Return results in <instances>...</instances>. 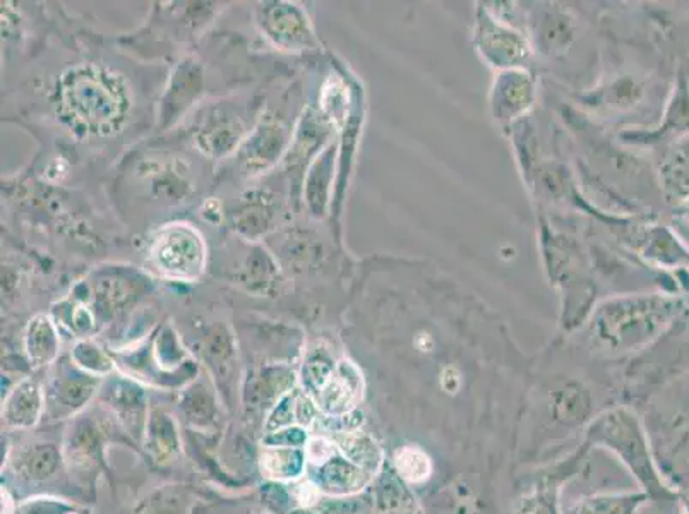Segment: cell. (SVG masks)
<instances>
[{"label": "cell", "instance_id": "obj_1", "mask_svg": "<svg viewBox=\"0 0 689 514\" xmlns=\"http://www.w3.org/2000/svg\"><path fill=\"white\" fill-rule=\"evenodd\" d=\"M315 466V485L328 494H352L362 489L369 479V473L350 462L341 451H335L325 462Z\"/></svg>", "mask_w": 689, "mask_h": 514}, {"label": "cell", "instance_id": "obj_2", "mask_svg": "<svg viewBox=\"0 0 689 514\" xmlns=\"http://www.w3.org/2000/svg\"><path fill=\"white\" fill-rule=\"evenodd\" d=\"M93 393H95V381L84 379V376L58 379L47 397L45 413L50 420L65 419L83 409Z\"/></svg>", "mask_w": 689, "mask_h": 514}, {"label": "cell", "instance_id": "obj_3", "mask_svg": "<svg viewBox=\"0 0 689 514\" xmlns=\"http://www.w3.org/2000/svg\"><path fill=\"white\" fill-rule=\"evenodd\" d=\"M45 397L39 386L31 381L21 382L2 409L4 424L12 429H30L39 424L45 413Z\"/></svg>", "mask_w": 689, "mask_h": 514}, {"label": "cell", "instance_id": "obj_4", "mask_svg": "<svg viewBox=\"0 0 689 514\" xmlns=\"http://www.w3.org/2000/svg\"><path fill=\"white\" fill-rule=\"evenodd\" d=\"M102 434L92 419L78 420L65 441V458L80 472H90L99 463Z\"/></svg>", "mask_w": 689, "mask_h": 514}, {"label": "cell", "instance_id": "obj_5", "mask_svg": "<svg viewBox=\"0 0 689 514\" xmlns=\"http://www.w3.org/2000/svg\"><path fill=\"white\" fill-rule=\"evenodd\" d=\"M144 446L156 463H168L181 450L177 428L165 413L156 412L144 431Z\"/></svg>", "mask_w": 689, "mask_h": 514}, {"label": "cell", "instance_id": "obj_6", "mask_svg": "<svg viewBox=\"0 0 689 514\" xmlns=\"http://www.w3.org/2000/svg\"><path fill=\"white\" fill-rule=\"evenodd\" d=\"M61 454L53 444H33L16 458V472L28 482L45 481L58 470Z\"/></svg>", "mask_w": 689, "mask_h": 514}, {"label": "cell", "instance_id": "obj_7", "mask_svg": "<svg viewBox=\"0 0 689 514\" xmlns=\"http://www.w3.org/2000/svg\"><path fill=\"white\" fill-rule=\"evenodd\" d=\"M307 454L302 448H265L261 469L274 481H296L306 470Z\"/></svg>", "mask_w": 689, "mask_h": 514}, {"label": "cell", "instance_id": "obj_8", "mask_svg": "<svg viewBox=\"0 0 689 514\" xmlns=\"http://www.w3.org/2000/svg\"><path fill=\"white\" fill-rule=\"evenodd\" d=\"M114 412L117 413L119 422L124 425L125 431L130 432L134 439L144 435V397L140 390L134 388H117L115 393L109 397Z\"/></svg>", "mask_w": 689, "mask_h": 514}, {"label": "cell", "instance_id": "obj_9", "mask_svg": "<svg viewBox=\"0 0 689 514\" xmlns=\"http://www.w3.org/2000/svg\"><path fill=\"white\" fill-rule=\"evenodd\" d=\"M398 470L403 473L409 481H424L425 476L431 472V465L425 454L417 450H403L397 456Z\"/></svg>", "mask_w": 689, "mask_h": 514}, {"label": "cell", "instance_id": "obj_10", "mask_svg": "<svg viewBox=\"0 0 689 514\" xmlns=\"http://www.w3.org/2000/svg\"><path fill=\"white\" fill-rule=\"evenodd\" d=\"M28 352H30L31 359L37 362V366L49 362L55 356V338H53L52 331L47 326L45 328L40 326L33 333L30 331Z\"/></svg>", "mask_w": 689, "mask_h": 514}, {"label": "cell", "instance_id": "obj_11", "mask_svg": "<svg viewBox=\"0 0 689 514\" xmlns=\"http://www.w3.org/2000/svg\"><path fill=\"white\" fill-rule=\"evenodd\" d=\"M74 506L55 497H33L16 507L14 514H72Z\"/></svg>", "mask_w": 689, "mask_h": 514}, {"label": "cell", "instance_id": "obj_12", "mask_svg": "<svg viewBox=\"0 0 689 514\" xmlns=\"http://www.w3.org/2000/svg\"><path fill=\"white\" fill-rule=\"evenodd\" d=\"M136 514H184L183 495L168 491L153 495V500L144 503Z\"/></svg>", "mask_w": 689, "mask_h": 514}, {"label": "cell", "instance_id": "obj_13", "mask_svg": "<svg viewBox=\"0 0 689 514\" xmlns=\"http://www.w3.org/2000/svg\"><path fill=\"white\" fill-rule=\"evenodd\" d=\"M266 448H302L307 444V434L302 428L290 425L280 431L268 432L263 439Z\"/></svg>", "mask_w": 689, "mask_h": 514}, {"label": "cell", "instance_id": "obj_14", "mask_svg": "<svg viewBox=\"0 0 689 514\" xmlns=\"http://www.w3.org/2000/svg\"><path fill=\"white\" fill-rule=\"evenodd\" d=\"M181 407H183L187 420L193 422L194 425L209 424V420H212L213 417V403L205 394H191Z\"/></svg>", "mask_w": 689, "mask_h": 514}]
</instances>
